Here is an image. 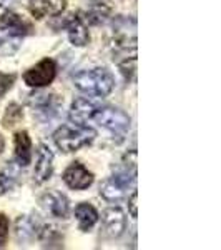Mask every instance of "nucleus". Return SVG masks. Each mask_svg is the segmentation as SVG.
<instances>
[{
  "label": "nucleus",
  "instance_id": "423d86ee",
  "mask_svg": "<svg viewBox=\"0 0 221 250\" xmlns=\"http://www.w3.org/2000/svg\"><path fill=\"white\" fill-rule=\"evenodd\" d=\"M30 32V25L15 12H5L0 15V45L10 40H20Z\"/></svg>",
  "mask_w": 221,
  "mask_h": 250
},
{
  "label": "nucleus",
  "instance_id": "dca6fc26",
  "mask_svg": "<svg viewBox=\"0 0 221 250\" xmlns=\"http://www.w3.org/2000/svg\"><path fill=\"white\" fill-rule=\"evenodd\" d=\"M75 217H77L78 229L82 232L92 230L96 222H98V212H96V208L90 204H78L77 207H75Z\"/></svg>",
  "mask_w": 221,
  "mask_h": 250
},
{
  "label": "nucleus",
  "instance_id": "f257e3e1",
  "mask_svg": "<svg viewBox=\"0 0 221 250\" xmlns=\"http://www.w3.org/2000/svg\"><path fill=\"white\" fill-rule=\"evenodd\" d=\"M74 85L90 97H107L115 88V77L108 68L95 67L75 74Z\"/></svg>",
  "mask_w": 221,
  "mask_h": 250
},
{
  "label": "nucleus",
  "instance_id": "5701e85b",
  "mask_svg": "<svg viewBox=\"0 0 221 250\" xmlns=\"http://www.w3.org/2000/svg\"><path fill=\"white\" fill-rule=\"evenodd\" d=\"M9 217L0 212V247H3L9 239Z\"/></svg>",
  "mask_w": 221,
  "mask_h": 250
},
{
  "label": "nucleus",
  "instance_id": "20e7f679",
  "mask_svg": "<svg viewBox=\"0 0 221 250\" xmlns=\"http://www.w3.org/2000/svg\"><path fill=\"white\" fill-rule=\"evenodd\" d=\"M90 120H95L100 127L107 128L113 139H116V142H122L127 137V134L130 132V125L131 120L128 114L122 110V108H116L111 105L105 107H96V110L93 112Z\"/></svg>",
  "mask_w": 221,
  "mask_h": 250
},
{
  "label": "nucleus",
  "instance_id": "7ed1b4c3",
  "mask_svg": "<svg viewBox=\"0 0 221 250\" xmlns=\"http://www.w3.org/2000/svg\"><path fill=\"white\" fill-rule=\"evenodd\" d=\"M136 182V167L135 162L130 165L125 164L118 172H115L111 177L100 185V195L107 200V202L116 204L127 195V190L133 187Z\"/></svg>",
  "mask_w": 221,
  "mask_h": 250
},
{
  "label": "nucleus",
  "instance_id": "cd10ccee",
  "mask_svg": "<svg viewBox=\"0 0 221 250\" xmlns=\"http://www.w3.org/2000/svg\"><path fill=\"white\" fill-rule=\"evenodd\" d=\"M0 47H2V45H0Z\"/></svg>",
  "mask_w": 221,
  "mask_h": 250
},
{
  "label": "nucleus",
  "instance_id": "393cba45",
  "mask_svg": "<svg viewBox=\"0 0 221 250\" xmlns=\"http://www.w3.org/2000/svg\"><path fill=\"white\" fill-rule=\"evenodd\" d=\"M3 148H5V140H3L2 134H0V154L3 152Z\"/></svg>",
  "mask_w": 221,
  "mask_h": 250
},
{
  "label": "nucleus",
  "instance_id": "39448f33",
  "mask_svg": "<svg viewBox=\"0 0 221 250\" xmlns=\"http://www.w3.org/2000/svg\"><path fill=\"white\" fill-rule=\"evenodd\" d=\"M57 77V63L54 59H43L37 65L30 67L23 74V82L32 88L48 87Z\"/></svg>",
  "mask_w": 221,
  "mask_h": 250
},
{
  "label": "nucleus",
  "instance_id": "aec40b11",
  "mask_svg": "<svg viewBox=\"0 0 221 250\" xmlns=\"http://www.w3.org/2000/svg\"><path fill=\"white\" fill-rule=\"evenodd\" d=\"M20 117H22V108H20L17 104H10V105L7 107L5 115H3V125H5V127H14L20 120Z\"/></svg>",
  "mask_w": 221,
  "mask_h": 250
},
{
  "label": "nucleus",
  "instance_id": "6ab92c4d",
  "mask_svg": "<svg viewBox=\"0 0 221 250\" xmlns=\"http://www.w3.org/2000/svg\"><path fill=\"white\" fill-rule=\"evenodd\" d=\"M17 184V170L14 165H7L2 172H0V195L10 192Z\"/></svg>",
  "mask_w": 221,
  "mask_h": 250
},
{
  "label": "nucleus",
  "instance_id": "a211bd4d",
  "mask_svg": "<svg viewBox=\"0 0 221 250\" xmlns=\"http://www.w3.org/2000/svg\"><path fill=\"white\" fill-rule=\"evenodd\" d=\"M108 14H110V9L105 5L103 2H95L93 7L87 12V17L83 19L85 22L92 23V25H100L108 19Z\"/></svg>",
  "mask_w": 221,
  "mask_h": 250
},
{
  "label": "nucleus",
  "instance_id": "f8f14e48",
  "mask_svg": "<svg viewBox=\"0 0 221 250\" xmlns=\"http://www.w3.org/2000/svg\"><path fill=\"white\" fill-rule=\"evenodd\" d=\"M67 9V0H30L29 10L37 20L57 17Z\"/></svg>",
  "mask_w": 221,
  "mask_h": 250
},
{
  "label": "nucleus",
  "instance_id": "0eeeda50",
  "mask_svg": "<svg viewBox=\"0 0 221 250\" xmlns=\"http://www.w3.org/2000/svg\"><path fill=\"white\" fill-rule=\"evenodd\" d=\"M32 107H34V114L38 117L42 122H50L58 115V110L62 107L63 100L55 94H38L34 95L30 100Z\"/></svg>",
  "mask_w": 221,
  "mask_h": 250
},
{
  "label": "nucleus",
  "instance_id": "4be33fe9",
  "mask_svg": "<svg viewBox=\"0 0 221 250\" xmlns=\"http://www.w3.org/2000/svg\"><path fill=\"white\" fill-rule=\"evenodd\" d=\"M15 83V74H3L0 72V99L14 87Z\"/></svg>",
  "mask_w": 221,
  "mask_h": 250
},
{
  "label": "nucleus",
  "instance_id": "f3484780",
  "mask_svg": "<svg viewBox=\"0 0 221 250\" xmlns=\"http://www.w3.org/2000/svg\"><path fill=\"white\" fill-rule=\"evenodd\" d=\"M40 227H42V225H38L37 220L30 219V217H27V215L20 217L17 220V237L23 240L34 239L35 235H38Z\"/></svg>",
  "mask_w": 221,
  "mask_h": 250
},
{
  "label": "nucleus",
  "instance_id": "f03ea898",
  "mask_svg": "<svg viewBox=\"0 0 221 250\" xmlns=\"http://www.w3.org/2000/svg\"><path fill=\"white\" fill-rule=\"evenodd\" d=\"M95 137L96 130L88 127L87 124H67L55 130L54 142L62 152L70 154V152H77L90 145L95 140Z\"/></svg>",
  "mask_w": 221,
  "mask_h": 250
},
{
  "label": "nucleus",
  "instance_id": "6e6552de",
  "mask_svg": "<svg viewBox=\"0 0 221 250\" xmlns=\"http://www.w3.org/2000/svg\"><path fill=\"white\" fill-rule=\"evenodd\" d=\"M62 179L67 187L72 188V190H87V188L93 184L95 177L83 164L74 162L65 168Z\"/></svg>",
  "mask_w": 221,
  "mask_h": 250
},
{
  "label": "nucleus",
  "instance_id": "4468645a",
  "mask_svg": "<svg viewBox=\"0 0 221 250\" xmlns=\"http://www.w3.org/2000/svg\"><path fill=\"white\" fill-rule=\"evenodd\" d=\"M14 160L17 162L18 167H27L32 160V140L29 137V132H17L14 139Z\"/></svg>",
  "mask_w": 221,
  "mask_h": 250
},
{
  "label": "nucleus",
  "instance_id": "a878e982",
  "mask_svg": "<svg viewBox=\"0 0 221 250\" xmlns=\"http://www.w3.org/2000/svg\"><path fill=\"white\" fill-rule=\"evenodd\" d=\"M95 2H102V0H95Z\"/></svg>",
  "mask_w": 221,
  "mask_h": 250
},
{
  "label": "nucleus",
  "instance_id": "9d476101",
  "mask_svg": "<svg viewBox=\"0 0 221 250\" xmlns=\"http://www.w3.org/2000/svg\"><path fill=\"white\" fill-rule=\"evenodd\" d=\"M54 173V152L47 144H40L37 150V162H35L34 179L37 184H45Z\"/></svg>",
  "mask_w": 221,
  "mask_h": 250
},
{
  "label": "nucleus",
  "instance_id": "2eb2a0df",
  "mask_svg": "<svg viewBox=\"0 0 221 250\" xmlns=\"http://www.w3.org/2000/svg\"><path fill=\"white\" fill-rule=\"evenodd\" d=\"M96 107L92 100L88 99H75L70 105V120L74 124H87L92 119Z\"/></svg>",
  "mask_w": 221,
  "mask_h": 250
},
{
  "label": "nucleus",
  "instance_id": "bb28decb",
  "mask_svg": "<svg viewBox=\"0 0 221 250\" xmlns=\"http://www.w3.org/2000/svg\"><path fill=\"white\" fill-rule=\"evenodd\" d=\"M0 2H2V0H0ZM0 5H2V3H0Z\"/></svg>",
  "mask_w": 221,
  "mask_h": 250
},
{
  "label": "nucleus",
  "instance_id": "ddd939ff",
  "mask_svg": "<svg viewBox=\"0 0 221 250\" xmlns=\"http://www.w3.org/2000/svg\"><path fill=\"white\" fill-rule=\"evenodd\" d=\"M42 204L57 219H67L70 212V202L62 192H48L42 197Z\"/></svg>",
  "mask_w": 221,
  "mask_h": 250
},
{
  "label": "nucleus",
  "instance_id": "b1692460",
  "mask_svg": "<svg viewBox=\"0 0 221 250\" xmlns=\"http://www.w3.org/2000/svg\"><path fill=\"white\" fill-rule=\"evenodd\" d=\"M136 199H138V193L133 192L131 193V197L128 199V208H130V215L136 219V215H138V212H136Z\"/></svg>",
  "mask_w": 221,
  "mask_h": 250
},
{
  "label": "nucleus",
  "instance_id": "412c9836",
  "mask_svg": "<svg viewBox=\"0 0 221 250\" xmlns=\"http://www.w3.org/2000/svg\"><path fill=\"white\" fill-rule=\"evenodd\" d=\"M118 67H120V72L123 74V77L127 80H131L135 77V70H136V57L133 55V57L123 60V62L118 63Z\"/></svg>",
  "mask_w": 221,
  "mask_h": 250
},
{
  "label": "nucleus",
  "instance_id": "9b49d317",
  "mask_svg": "<svg viewBox=\"0 0 221 250\" xmlns=\"http://www.w3.org/2000/svg\"><path fill=\"white\" fill-rule=\"evenodd\" d=\"M63 27L67 29L68 34V40L74 47H85L88 42H90V34H88V29L85 25V20L80 15H70Z\"/></svg>",
  "mask_w": 221,
  "mask_h": 250
},
{
  "label": "nucleus",
  "instance_id": "1a4fd4ad",
  "mask_svg": "<svg viewBox=\"0 0 221 250\" xmlns=\"http://www.w3.org/2000/svg\"><path fill=\"white\" fill-rule=\"evenodd\" d=\"M102 227H103V232H105L108 237H111V239H116V237L122 235L127 229V219L122 208L110 207V208H107V210H103Z\"/></svg>",
  "mask_w": 221,
  "mask_h": 250
}]
</instances>
